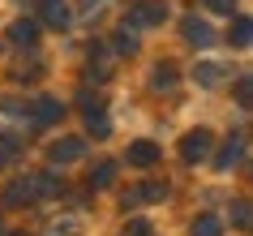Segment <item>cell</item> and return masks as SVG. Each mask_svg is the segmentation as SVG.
Instances as JSON below:
<instances>
[{
	"label": "cell",
	"mask_w": 253,
	"mask_h": 236,
	"mask_svg": "<svg viewBox=\"0 0 253 236\" xmlns=\"http://www.w3.org/2000/svg\"><path fill=\"white\" fill-rule=\"evenodd\" d=\"M86 129H90L94 138H107V133H112V125H107V116L99 112V103H94V107H86Z\"/></svg>",
	"instance_id": "17"
},
{
	"label": "cell",
	"mask_w": 253,
	"mask_h": 236,
	"mask_svg": "<svg viewBox=\"0 0 253 236\" xmlns=\"http://www.w3.org/2000/svg\"><path fill=\"white\" fill-rule=\"evenodd\" d=\"M163 197H168V185H163V181H142L133 193L125 197V202H129V206H137V202H163Z\"/></svg>",
	"instance_id": "7"
},
{
	"label": "cell",
	"mask_w": 253,
	"mask_h": 236,
	"mask_svg": "<svg viewBox=\"0 0 253 236\" xmlns=\"http://www.w3.org/2000/svg\"><path fill=\"white\" fill-rule=\"evenodd\" d=\"M125 236H155V223L150 219H129L125 223Z\"/></svg>",
	"instance_id": "20"
},
{
	"label": "cell",
	"mask_w": 253,
	"mask_h": 236,
	"mask_svg": "<svg viewBox=\"0 0 253 236\" xmlns=\"http://www.w3.org/2000/svg\"><path fill=\"white\" fill-rule=\"evenodd\" d=\"M17 138H9V133H0V168H4V163H9V159H13V150H17Z\"/></svg>",
	"instance_id": "21"
},
{
	"label": "cell",
	"mask_w": 253,
	"mask_h": 236,
	"mask_svg": "<svg viewBox=\"0 0 253 236\" xmlns=\"http://www.w3.org/2000/svg\"><path fill=\"white\" fill-rule=\"evenodd\" d=\"M82 155H86V142L82 138H60V142L47 146V159L52 163H78Z\"/></svg>",
	"instance_id": "4"
},
{
	"label": "cell",
	"mask_w": 253,
	"mask_h": 236,
	"mask_svg": "<svg viewBox=\"0 0 253 236\" xmlns=\"http://www.w3.org/2000/svg\"><path fill=\"white\" fill-rule=\"evenodd\" d=\"M206 4H211L214 13H232V4H236V0H206Z\"/></svg>",
	"instance_id": "25"
},
{
	"label": "cell",
	"mask_w": 253,
	"mask_h": 236,
	"mask_svg": "<svg viewBox=\"0 0 253 236\" xmlns=\"http://www.w3.org/2000/svg\"><path fill=\"white\" fill-rule=\"evenodd\" d=\"M150 86L155 91H176V65H159L150 73Z\"/></svg>",
	"instance_id": "16"
},
{
	"label": "cell",
	"mask_w": 253,
	"mask_h": 236,
	"mask_svg": "<svg viewBox=\"0 0 253 236\" xmlns=\"http://www.w3.org/2000/svg\"><path fill=\"white\" fill-rule=\"evenodd\" d=\"M112 181H116V163H112V159H99V163L90 168V185L94 189H107Z\"/></svg>",
	"instance_id": "14"
},
{
	"label": "cell",
	"mask_w": 253,
	"mask_h": 236,
	"mask_svg": "<svg viewBox=\"0 0 253 236\" xmlns=\"http://www.w3.org/2000/svg\"><path fill=\"white\" fill-rule=\"evenodd\" d=\"M26 112L35 116V129H43V125H56V120L65 116V103H60V99H52V94H39Z\"/></svg>",
	"instance_id": "3"
},
{
	"label": "cell",
	"mask_w": 253,
	"mask_h": 236,
	"mask_svg": "<svg viewBox=\"0 0 253 236\" xmlns=\"http://www.w3.org/2000/svg\"><path fill=\"white\" fill-rule=\"evenodd\" d=\"M193 236H223V223L214 219V215H198L193 219Z\"/></svg>",
	"instance_id": "18"
},
{
	"label": "cell",
	"mask_w": 253,
	"mask_h": 236,
	"mask_svg": "<svg viewBox=\"0 0 253 236\" xmlns=\"http://www.w3.org/2000/svg\"><path fill=\"white\" fill-rule=\"evenodd\" d=\"M39 13H43V22H47V26H56V30H65L69 22H73V13H69V4H65V0H43V4H39Z\"/></svg>",
	"instance_id": "5"
},
{
	"label": "cell",
	"mask_w": 253,
	"mask_h": 236,
	"mask_svg": "<svg viewBox=\"0 0 253 236\" xmlns=\"http://www.w3.org/2000/svg\"><path fill=\"white\" fill-rule=\"evenodd\" d=\"M227 39L236 43V47H249V39H253V22L236 13V17H232V30H227Z\"/></svg>",
	"instance_id": "13"
},
{
	"label": "cell",
	"mask_w": 253,
	"mask_h": 236,
	"mask_svg": "<svg viewBox=\"0 0 253 236\" xmlns=\"http://www.w3.org/2000/svg\"><path fill=\"white\" fill-rule=\"evenodd\" d=\"M240 159H245V133H236V138L223 146V155H219V168L227 172V168H236Z\"/></svg>",
	"instance_id": "12"
},
{
	"label": "cell",
	"mask_w": 253,
	"mask_h": 236,
	"mask_svg": "<svg viewBox=\"0 0 253 236\" xmlns=\"http://www.w3.org/2000/svg\"><path fill=\"white\" fill-rule=\"evenodd\" d=\"M9 43L35 47V43H39V26H35V22H13V26H9Z\"/></svg>",
	"instance_id": "10"
},
{
	"label": "cell",
	"mask_w": 253,
	"mask_h": 236,
	"mask_svg": "<svg viewBox=\"0 0 253 236\" xmlns=\"http://www.w3.org/2000/svg\"><path fill=\"white\" fill-rule=\"evenodd\" d=\"M236 99H240V107H249V78L236 82Z\"/></svg>",
	"instance_id": "24"
},
{
	"label": "cell",
	"mask_w": 253,
	"mask_h": 236,
	"mask_svg": "<svg viewBox=\"0 0 253 236\" xmlns=\"http://www.w3.org/2000/svg\"><path fill=\"white\" fill-rule=\"evenodd\" d=\"M232 228H249V202H236L232 206Z\"/></svg>",
	"instance_id": "22"
},
{
	"label": "cell",
	"mask_w": 253,
	"mask_h": 236,
	"mask_svg": "<svg viewBox=\"0 0 253 236\" xmlns=\"http://www.w3.org/2000/svg\"><path fill=\"white\" fill-rule=\"evenodd\" d=\"M211 133L206 129H193V133H185V138H180V159H185V163H202V159L211 155Z\"/></svg>",
	"instance_id": "2"
},
{
	"label": "cell",
	"mask_w": 253,
	"mask_h": 236,
	"mask_svg": "<svg viewBox=\"0 0 253 236\" xmlns=\"http://www.w3.org/2000/svg\"><path fill=\"white\" fill-rule=\"evenodd\" d=\"M168 17V0H129V26H159Z\"/></svg>",
	"instance_id": "1"
},
{
	"label": "cell",
	"mask_w": 253,
	"mask_h": 236,
	"mask_svg": "<svg viewBox=\"0 0 253 236\" xmlns=\"http://www.w3.org/2000/svg\"><path fill=\"white\" fill-rule=\"evenodd\" d=\"M4 202H9V206H22V202H35V172H26V176H17V181L9 185V193H4Z\"/></svg>",
	"instance_id": "6"
},
{
	"label": "cell",
	"mask_w": 253,
	"mask_h": 236,
	"mask_svg": "<svg viewBox=\"0 0 253 236\" xmlns=\"http://www.w3.org/2000/svg\"><path fill=\"white\" fill-rule=\"evenodd\" d=\"M219 78H223V65H214V60H202V65H193V82H198V86H214Z\"/></svg>",
	"instance_id": "15"
},
{
	"label": "cell",
	"mask_w": 253,
	"mask_h": 236,
	"mask_svg": "<svg viewBox=\"0 0 253 236\" xmlns=\"http://www.w3.org/2000/svg\"><path fill=\"white\" fill-rule=\"evenodd\" d=\"M90 69L99 73V78H107V73H112V60H107V47H90Z\"/></svg>",
	"instance_id": "19"
},
{
	"label": "cell",
	"mask_w": 253,
	"mask_h": 236,
	"mask_svg": "<svg viewBox=\"0 0 253 236\" xmlns=\"http://www.w3.org/2000/svg\"><path fill=\"white\" fill-rule=\"evenodd\" d=\"M185 39H189V43H198V47H211V43H214L211 22H202V17H189V22H185Z\"/></svg>",
	"instance_id": "8"
},
{
	"label": "cell",
	"mask_w": 253,
	"mask_h": 236,
	"mask_svg": "<svg viewBox=\"0 0 253 236\" xmlns=\"http://www.w3.org/2000/svg\"><path fill=\"white\" fill-rule=\"evenodd\" d=\"M73 228H78V219H52V228H47V232H52V236H69Z\"/></svg>",
	"instance_id": "23"
},
{
	"label": "cell",
	"mask_w": 253,
	"mask_h": 236,
	"mask_svg": "<svg viewBox=\"0 0 253 236\" xmlns=\"http://www.w3.org/2000/svg\"><path fill=\"white\" fill-rule=\"evenodd\" d=\"M125 155H129V163H133V168H150V163L159 159V146H155V142H133Z\"/></svg>",
	"instance_id": "9"
},
{
	"label": "cell",
	"mask_w": 253,
	"mask_h": 236,
	"mask_svg": "<svg viewBox=\"0 0 253 236\" xmlns=\"http://www.w3.org/2000/svg\"><path fill=\"white\" fill-rule=\"evenodd\" d=\"M133 52H137V35L129 26H120L112 35V56H133Z\"/></svg>",
	"instance_id": "11"
}]
</instances>
